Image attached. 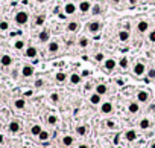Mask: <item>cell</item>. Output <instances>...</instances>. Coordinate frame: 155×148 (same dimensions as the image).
Returning <instances> with one entry per match:
<instances>
[{
	"mask_svg": "<svg viewBox=\"0 0 155 148\" xmlns=\"http://www.w3.org/2000/svg\"><path fill=\"white\" fill-rule=\"evenodd\" d=\"M50 38H52V32H50L49 28H43L38 32V35H36V40H38L40 45H47L50 41Z\"/></svg>",
	"mask_w": 155,
	"mask_h": 148,
	"instance_id": "6",
	"label": "cell"
},
{
	"mask_svg": "<svg viewBox=\"0 0 155 148\" xmlns=\"http://www.w3.org/2000/svg\"><path fill=\"white\" fill-rule=\"evenodd\" d=\"M78 148H90V145H88V144H79Z\"/></svg>",
	"mask_w": 155,
	"mask_h": 148,
	"instance_id": "45",
	"label": "cell"
},
{
	"mask_svg": "<svg viewBox=\"0 0 155 148\" xmlns=\"http://www.w3.org/2000/svg\"><path fill=\"white\" fill-rule=\"evenodd\" d=\"M46 52H47V55H50V57L58 55L61 52V43H59V40L50 38V41L46 45Z\"/></svg>",
	"mask_w": 155,
	"mask_h": 148,
	"instance_id": "2",
	"label": "cell"
},
{
	"mask_svg": "<svg viewBox=\"0 0 155 148\" xmlns=\"http://www.w3.org/2000/svg\"><path fill=\"white\" fill-rule=\"evenodd\" d=\"M146 78L149 81H155V66L148 67V72H146Z\"/></svg>",
	"mask_w": 155,
	"mask_h": 148,
	"instance_id": "32",
	"label": "cell"
},
{
	"mask_svg": "<svg viewBox=\"0 0 155 148\" xmlns=\"http://www.w3.org/2000/svg\"><path fill=\"white\" fill-rule=\"evenodd\" d=\"M146 72H148V64L144 61H141V60H137L132 66V75L135 78H144Z\"/></svg>",
	"mask_w": 155,
	"mask_h": 148,
	"instance_id": "1",
	"label": "cell"
},
{
	"mask_svg": "<svg viewBox=\"0 0 155 148\" xmlns=\"http://www.w3.org/2000/svg\"><path fill=\"white\" fill-rule=\"evenodd\" d=\"M94 92H96V93H99L100 96H104V95H106V93H108V85H106V84H102V83H100V84H96Z\"/></svg>",
	"mask_w": 155,
	"mask_h": 148,
	"instance_id": "27",
	"label": "cell"
},
{
	"mask_svg": "<svg viewBox=\"0 0 155 148\" xmlns=\"http://www.w3.org/2000/svg\"><path fill=\"white\" fill-rule=\"evenodd\" d=\"M102 69L105 72H114L117 69V60L113 58V57H108L102 61Z\"/></svg>",
	"mask_w": 155,
	"mask_h": 148,
	"instance_id": "7",
	"label": "cell"
},
{
	"mask_svg": "<svg viewBox=\"0 0 155 148\" xmlns=\"http://www.w3.org/2000/svg\"><path fill=\"white\" fill-rule=\"evenodd\" d=\"M23 55L24 58L27 60H35V58H38V49H36V46H26V49L23 50Z\"/></svg>",
	"mask_w": 155,
	"mask_h": 148,
	"instance_id": "12",
	"label": "cell"
},
{
	"mask_svg": "<svg viewBox=\"0 0 155 148\" xmlns=\"http://www.w3.org/2000/svg\"><path fill=\"white\" fill-rule=\"evenodd\" d=\"M135 29H137V32H139L140 35H144V34H148L151 31V23L148 20H140L139 23H137Z\"/></svg>",
	"mask_w": 155,
	"mask_h": 148,
	"instance_id": "14",
	"label": "cell"
},
{
	"mask_svg": "<svg viewBox=\"0 0 155 148\" xmlns=\"http://www.w3.org/2000/svg\"><path fill=\"white\" fill-rule=\"evenodd\" d=\"M117 67L120 69L122 72H128L131 69V61H129V58H128L126 55H123V57H120L117 60Z\"/></svg>",
	"mask_w": 155,
	"mask_h": 148,
	"instance_id": "13",
	"label": "cell"
},
{
	"mask_svg": "<svg viewBox=\"0 0 155 148\" xmlns=\"http://www.w3.org/2000/svg\"><path fill=\"white\" fill-rule=\"evenodd\" d=\"M58 121H59V119H58L56 115H49L47 119H46V122H47L49 125H56V124H58Z\"/></svg>",
	"mask_w": 155,
	"mask_h": 148,
	"instance_id": "34",
	"label": "cell"
},
{
	"mask_svg": "<svg viewBox=\"0 0 155 148\" xmlns=\"http://www.w3.org/2000/svg\"><path fill=\"white\" fill-rule=\"evenodd\" d=\"M23 148H26V147H23Z\"/></svg>",
	"mask_w": 155,
	"mask_h": 148,
	"instance_id": "50",
	"label": "cell"
},
{
	"mask_svg": "<svg viewBox=\"0 0 155 148\" xmlns=\"http://www.w3.org/2000/svg\"><path fill=\"white\" fill-rule=\"evenodd\" d=\"M44 85H46V81L43 80V78H36V80L34 81V87H35V89H43Z\"/></svg>",
	"mask_w": 155,
	"mask_h": 148,
	"instance_id": "37",
	"label": "cell"
},
{
	"mask_svg": "<svg viewBox=\"0 0 155 148\" xmlns=\"http://www.w3.org/2000/svg\"><path fill=\"white\" fill-rule=\"evenodd\" d=\"M0 99H2V95H0Z\"/></svg>",
	"mask_w": 155,
	"mask_h": 148,
	"instance_id": "49",
	"label": "cell"
},
{
	"mask_svg": "<svg viewBox=\"0 0 155 148\" xmlns=\"http://www.w3.org/2000/svg\"><path fill=\"white\" fill-rule=\"evenodd\" d=\"M69 83L71 85H79L82 83V75L79 72H71L69 73Z\"/></svg>",
	"mask_w": 155,
	"mask_h": 148,
	"instance_id": "20",
	"label": "cell"
},
{
	"mask_svg": "<svg viewBox=\"0 0 155 148\" xmlns=\"http://www.w3.org/2000/svg\"><path fill=\"white\" fill-rule=\"evenodd\" d=\"M90 38L87 37V35H81V37H78L76 38V46L81 49V50H85V49H88L90 47Z\"/></svg>",
	"mask_w": 155,
	"mask_h": 148,
	"instance_id": "17",
	"label": "cell"
},
{
	"mask_svg": "<svg viewBox=\"0 0 155 148\" xmlns=\"http://www.w3.org/2000/svg\"><path fill=\"white\" fill-rule=\"evenodd\" d=\"M128 111H129L131 115H137V113L140 111V104L137 101H131L129 104H128Z\"/></svg>",
	"mask_w": 155,
	"mask_h": 148,
	"instance_id": "24",
	"label": "cell"
},
{
	"mask_svg": "<svg viewBox=\"0 0 155 148\" xmlns=\"http://www.w3.org/2000/svg\"><path fill=\"white\" fill-rule=\"evenodd\" d=\"M36 137H38V141H40V142H47L49 139H50V133H49V131H46V130H41V133L36 136Z\"/></svg>",
	"mask_w": 155,
	"mask_h": 148,
	"instance_id": "31",
	"label": "cell"
},
{
	"mask_svg": "<svg viewBox=\"0 0 155 148\" xmlns=\"http://www.w3.org/2000/svg\"><path fill=\"white\" fill-rule=\"evenodd\" d=\"M91 0H81V2L78 3V12L81 14V15H87V14H90V11H91Z\"/></svg>",
	"mask_w": 155,
	"mask_h": 148,
	"instance_id": "9",
	"label": "cell"
},
{
	"mask_svg": "<svg viewBox=\"0 0 155 148\" xmlns=\"http://www.w3.org/2000/svg\"><path fill=\"white\" fill-rule=\"evenodd\" d=\"M102 29H104V24H102V22L97 20V19H94V20H91V22L87 23V31L91 34V35H99V34L102 32Z\"/></svg>",
	"mask_w": 155,
	"mask_h": 148,
	"instance_id": "5",
	"label": "cell"
},
{
	"mask_svg": "<svg viewBox=\"0 0 155 148\" xmlns=\"http://www.w3.org/2000/svg\"><path fill=\"white\" fill-rule=\"evenodd\" d=\"M116 37L120 43H128V41H131V32L128 29H120V31H117Z\"/></svg>",
	"mask_w": 155,
	"mask_h": 148,
	"instance_id": "16",
	"label": "cell"
},
{
	"mask_svg": "<svg viewBox=\"0 0 155 148\" xmlns=\"http://www.w3.org/2000/svg\"><path fill=\"white\" fill-rule=\"evenodd\" d=\"M151 125H152V122H151L149 118H141V119L139 121V128H140V130H149Z\"/></svg>",
	"mask_w": 155,
	"mask_h": 148,
	"instance_id": "26",
	"label": "cell"
},
{
	"mask_svg": "<svg viewBox=\"0 0 155 148\" xmlns=\"http://www.w3.org/2000/svg\"><path fill=\"white\" fill-rule=\"evenodd\" d=\"M24 107H26V99H24V98H15V99H14V108L23 110Z\"/></svg>",
	"mask_w": 155,
	"mask_h": 148,
	"instance_id": "29",
	"label": "cell"
},
{
	"mask_svg": "<svg viewBox=\"0 0 155 148\" xmlns=\"http://www.w3.org/2000/svg\"><path fill=\"white\" fill-rule=\"evenodd\" d=\"M43 22H44V17H43V15H40V17H36L35 24H36V26H41V24H43Z\"/></svg>",
	"mask_w": 155,
	"mask_h": 148,
	"instance_id": "41",
	"label": "cell"
},
{
	"mask_svg": "<svg viewBox=\"0 0 155 148\" xmlns=\"http://www.w3.org/2000/svg\"><path fill=\"white\" fill-rule=\"evenodd\" d=\"M14 49L15 50H24L26 49V41L23 38H17L14 41Z\"/></svg>",
	"mask_w": 155,
	"mask_h": 148,
	"instance_id": "30",
	"label": "cell"
},
{
	"mask_svg": "<svg viewBox=\"0 0 155 148\" xmlns=\"http://www.w3.org/2000/svg\"><path fill=\"white\" fill-rule=\"evenodd\" d=\"M61 142H62V145L66 147V148H71L73 144H75V137L70 136V134H64L62 139H61Z\"/></svg>",
	"mask_w": 155,
	"mask_h": 148,
	"instance_id": "22",
	"label": "cell"
},
{
	"mask_svg": "<svg viewBox=\"0 0 155 148\" xmlns=\"http://www.w3.org/2000/svg\"><path fill=\"white\" fill-rule=\"evenodd\" d=\"M35 2H36V3H40V5H41V3H46V2H47V0H35Z\"/></svg>",
	"mask_w": 155,
	"mask_h": 148,
	"instance_id": "46",
	"label": "cell"
},
{
	"mask_svg": "<svg viewBox=\"0 0 155 148\" xmlns=\"http://www.w3.org/2000/svg\"><path fill=\"white\" fill-rule=\"evenodd\" d=\"M102 12H104V8H102V5H100V3L96 2V3L91 5V11H90L91 15H100Z\"/></svg>",
	"mask_w": 155,
	"mask_h": 148,
	"instance_id": "25",
	"label": "cell"
},
{
	"mask_svg": "<svg viewBox=\"0 0 155 148\" xmlns=\"http://www.w3.org/2000/svg\"><path fill=\"white\" fill-rule=\"evenodd\" d=\"M106 127L108 128H116V122H114V121H111V119H109V121H106Z\"/></svg>",
	"mask_w": 155,
	"mask_h": 148,
	"instance_id": "42",
	"label": "cell"
},
{
	"mask_svg": "<svg viewBox=\"0 0 155 148\" xmlns=\"http://www.w3.org/2000/svg\"><path fill=\"white\" fill-rule=\"evenodd\" d=\"M113 110H114V106H113L111 101H102V102H100L99 111L102 113V115H111Z\"/></svg>",
	"mask_w": 155,
	"mask_h": 148,
	"instance_id": "15",
	"label": "cell"
},
{
	"mask_svg": "<svg viewBox=\"0 0 155 148\" xmlns=\"http://www.w3.org/2000/svg\"><path fill=\"white\" fill-rule=\"evenodd\" d=\"M146 35H148V40L149 41V45H155V29H151L148 34H146Z\"/></svg>",
	"mask_w": 155,
	"mask_h": 148,
	"instance_id": "36",
	"label": "cell"
},
{
	"mask_svg": "<svg viewBox=\"0 0 155 148\" xmlns=\"http://www.w3.org/2000/svg\"><path fill=\"white\" fill-rule=\"evenodd\" d=\"M20 75L23 78H26V80H27V78H32L35 75V67L31 63H24L21 66V69H20Z\"/></svg>",
	"mask_w": 155,
	"mask_h": 148,
	"instance_id": "8",
	"label": "cell"
},
{
	"mask_svg": "<svg viewBox=\"0 0 155 148\" xmlns=\"http://www.w3.org/2000/svg\"><path fill=\"white\" fill-rule=\"evenodd\" d=\"M88 101H90L91 106H100V102H102V96H100L99 93L94 92V93H91V95H90Z\"/></svg>",
	"mask_w": 155,
	"mask_h": 148,
	"instance_id": "23",
	"label": "cell"
},
{
	"mask_svg": "<svg viewBox=\"0 0 155 148\" xmlns=\"http://www.w3.org/2000/svg\"><path fill=\"white\" fill-rule=\"evenodd\" d=\"M5 144V136H3V133H0V145H3Z\"/></svg>",
	"mask_w": 155,
	"mask_h": 148,
	"instance_id": "44",
	"label": "cell"
},
{
	"mask_svg": "<svg viewBox=\"0 0 155 148\" xmlns=\"http://www.w3.org/2000/svg\"><path fill=\"white\" fill-rule=\"evenodd\" d=\"M14 64V58L9 54H2L0 55V66L2 67H11Z\"/></svg>",
	"mask_w": 155,
	"mask_h": 148,
	"instance_id": "19",
	"label": "cell"
},
{
	"mask_svg": "<svg viewBox=\"0 0 155 148\" xmlns=\"http://www.w3.org/2000/svg\"><path fill=\"white\" fill-rule=\"evenodd\" d=\"M140 0H128V3H129L131 6H135V5H139Z\"/></svg>",
	"mask_w": 155,
	"mask_h": 148,
	"instance_id": "43",
	"label": "cell"
},
{
	"mask_svg": "<svg viewBox=\"0 0 155 148\" xmlns=\"http://www.w3.org/2000/svg\"><path fill=\"white\" fill-rule=\"evenodd\" d=\"M62 14L66 17H69V19L73 15H76L78 14V3H75L73 0H67L62 6Z\"/></svg>",
	"mask_w": 155,
	"mask_h": 148,
	"instance_id": "4",
	"label": "cell"
},
{
	"mask_svg": "<svg viewBox=\"0 0 155 148\" xmlns=\"http://www.w3.org/2000/svg\"><path fill=\"white\" fill-rule=\"evenodd\" d=\"M105 58H106V57H105V54H104V52H97V54L94 55V61H96V63H100V64H102V61H104Z\"/></svg>",
	"mask_w": 155,
	"mask_h": 148,
	"instance_id": "38",
	"label": "cell"
},
{
	"mask_svg": "<svg viewBox=\"0 0 155 148\" xmlns=\"http://www.w3.org/2000/svg\"><path fill=\"white\" fill-rule=\"evenodd\" d=\"M149 148H155V141H152V142H151V145H149Z\"/></svg>",
	"mask_w": 155,
	"mask_h": 148,
	"instance_id": "48",
	"label": "cell"
},
{
	"mask_svg": "<svg viewBox=\"0 0 155 148\" xmlns=\"http://www.w3.org/2000/svg\"><path fill=\"white\" fill-rule=\"evenodd\" d=\"M20 130H21V124H20V121H17V119L9 121V124H8V131H9V133L17 134V133H20Z\"/></svg>",
	"mask_w": 155,
	"mask_h": 148,
	"instance_id": "18",
	"label": "cell"
},
{
	"mask_svg": "<svg viewBox=\"0 0 155 148\" xmlns=\"http://www.w3.org/2000/svg\"><path fill=\"white\" fill-rule=\"evenodd\" d=\"M137 137H139V134H137L135 130H128V131H125V139L128 142H134Z\"/></svg>",
	"mask_w": 155,
	"mask_h": 148,
	"instance_id": "28",
	"label": "cell"
},
{
	"mask_svg": "<svg viewBox=\"0 0 155 148\" xmlns=\"http://www.w3.org/2000/svg\"><path fill=\"white\" fill-rule=\"evenodd\" d=\"M76 134H78V136H85V134H87V127H85L84 124L78 125V127H76Z\"/></svg>",
	"mask_w": 155,
	"mask_h": 148,
	"instance_id": "35",
	"label": "cell"
},
{
	"mask_svg": "<svg viewBox=\"0 0 155 148\" xmlns=\"http://www.w3.org/2000/svg\"><path fill=\"white\" fill-rule=\"evenodd\" d=\"M81 28L82 26L78 20H70L66 23V32H69V34H78L81 31Z\"/></svg>",
	"mask_w": 155,
	"mask_h": 148,
	"instance_id": "11",
	"label": "cell"
},
{
	"mask_svg": "<svg viewBox=\"0 0 155 148\" xmlns=\"http://www.w3.org/2000/svg\"><path fill=\"white\" fill-rule=\"evenodd\" d=\"M29 20H31V14L27 12V11H24V9H20V11H17V12L14 14V22H15V24H18V26L27 24V23H29Z\"/></svg>",
	"mask_w": 155,
	"mask_h": 148,
	"instance_id": "3",
	"label": "cell"
},
{
	"mask_svg": "<svg viewBox=\"0 0 155 148\" xmlns=\"http://www.w3.org/2000/svg\"><path fill=\"white\" fill-rule=\"evenodd\" d=\"M111 2H113L114 5H119V3H120V2H122V0H111Z\"/></svg>",
	"mask_w": 155,
	"mask_h": 148,
	"instance_id": "47",
	"label": "cell"
},
{
	"mask_svg": "<svg viewBox=\"0 0 155 148\" xmlns=\"http://www.w3.org/2000/svg\"><path fill=\"white\" fill-rule=\"evenodd\" d=\"M9 29V23L6 22V20H2V22H0V31H2V32H6Z\"/></svg>",
	"mask_w": 155,
	"mask_h": 148,
	"instance_id": "39",
	"label": "cell"
},
{
	"mask_svg": "<svg viewBox=\"0 0 155 148\" xmlns=\"http://www.w3.org/2000/svg\"><path fill=\"white\" fill-rule=\"evenodd\" d=\"M41 130H43V127H41L40 124H34V125L31 127V134H32V136H38V134L41 133Z\"/></svg>",
	"mask_w": 155,
	"mask_h": 148,
	"instance_id": "33",
	"label": "cell"
},
{
	"mask_svg": "<svg viewBox=\"0 0 155 148\" xmlns=\"http://www.w3.org/2000/svg\"><path fill=\"white\" fill-rule=\"evenodd\" d=\"M135 99H137V102H139L140 106H141V104L144 106V104H148L151 101V93L148 90H139L137 95H135Z\"/></svg>",
	"mask_w": 155,
	"mask_h": 148,
	"instance_id": "10",
	"label": "cell"
},
{
	"mask_svg": "<svg viewBox=\"0 0 155 148\" xmlns=\"http://www.w3.org/2000/svg\"><path fill=\"white\" fill-rule=\"evenodd\" d=\"M50 99H52V102H58L59 101V95L58 93H52L50 95Z\"/></svg>",
	"mask_w": 155,
	"mask_h": 148,
	"instance_id": "40",
	"label": "cell"
},
{
	"mask_svg": "<svg viewBox=\"0 0 155 148\" xmlns=\"http://www.w3.org/2000/svg\"><path fill=\"white\" fill-rule=\"evenodd\" d=\"M55 81H56L58 84H64L69 81V73L64 72V70H58L55 72Z\"/></svg>",
	"mask_w": 155,
	"mask_h": 148,
	"instance_id": "21",
	"label": "cell"
}]
</instances>
